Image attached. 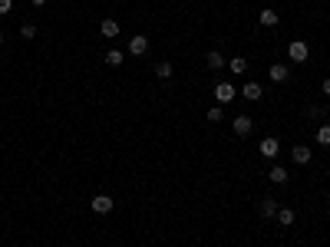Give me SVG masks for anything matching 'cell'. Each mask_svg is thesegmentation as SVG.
Returning <instances> with one entry per match:
<instances>
[{"instance_id": "cell-24", "label": "cell", "mask_w": 330, "mask_h": 247, "mask_svg": "<svg viewBox=\"0 0 330 247\" xmlns=\"http://www.w3.org/2000/svg\"><path fill=\"white\" fill-rule=\"evenodd\" d=\"M30 4H33V7H43V4H46V0H30Z\"/></svg>"}, {"instance_id": "cell-3", "label": "cell", "mask_w": 330, "mask_h": 247, "mask_svg": "<svg viewBox=\"0 0 330 247\" xmlns=\"http://www.w3.org/2000/svg\"><path fill=\"white\" fill-rule=\"evenodd\" d=\"M89 208H93L96 214H109V211H112V198L109 195H96L93 201H89Z\"/></svg>"}, {"instance_id": "cell-4", "label": "cell", "mask_w": 330, "mask_h": 247, "mask_svg": "<svg viewBox=\"0 0 330 247\" xmlns=\"http://www.w3.org/2000/svg\"><path fill=\"white\" fill-rule=\"evenodd\" d=\"M258 152H261L264 158H277V155H281V145H277V139H274V135H268V139L261 142V148H258Z\"/></svg>"}, {"instance_id": "cell-16", "label": "cell", "mask_w": 330, "mask_h": 247, "mask_svg": "<svg viewBox=\"0 0 330 247\" xmlns=\"http://www.w3.org/2000/svg\"><path fill=\"white\" fill-rule=\"evenodd\" d=\"M258 20H261L264 26H277V13L271 10V7H268V10H261V17H258Z\"/></svg>"}, {"instance_id": "cell-25", "label": "cell", "mask_w": 330, "mask_h": 247, "mask_svg": "<svg viewBox=\"0 0 330 247\" xmlns=\"http://www.w3.org/2000/svg\"><path fill=\"white\" fill-rule=\"evenodd\" d=\"M0 43H4V33H0Z\"/></svg>"}, {"instance_id": "cell-7", "label": "cell", "mask_w": 330, "mask_h": 247, "mask_svg": "<svg viewBox=\"0 0 330 247\" xmlns=\"http://www.w3.org/2000/svg\"><path fill=\"white\" fill-rule=\"evenodd\" d=\"M99 33H103V37H109V40H116L119 37V20H103Z\"/></svg>"}, {"instance_id": "cell-9", "label": "cell", "mask_w": 330, "mask_h": 247, "mask_svg": "<svg viewBox=\"0 0 330 247\" xmlns=\"http://www.w3.org/2000/svg\"><path fill=\"white\" fill-rule=\"evenodd\" d=\"M287 76H291V69H287L284 63H274V66H271V83H284Z\"/></svg>"}, {"instance_id": "cell-2", "label": "cell", "mask_w": 330, "mask_h": 247, "mask_svg": "<svg viewBox=\"0 0 330 247\" xmlns=\"http://www.w3.org/2000/svg\"><path fill=\"white\" fill-rule=\"evenodd\" d=\"M235 96H238V89L231 86V83H218V86H215V99H218V105L221 102H235Z\"/></svg>"}, {"instance_id": "cell-22", "label": "cell", "mask_w": 330, "mask_h": 247, "mask_svg": "<svg viewBox=\"0 0 330 247\" xmlns=\"http://www.w3.org/2000/svg\"><path fill=\"white\" fill-rule=\"evenodd\" d=\"M13 10V0H0V13H10Z\"/></svg>"}, {"instance_id": "cell-10", "label": "cell", "mask_w": 330, "mask_h": 247, "mask_svg": "<svg viewBox=\"0 0 330 247\" xmlns=\"http://www.w3.org/2000/svg\"><path fill=\"white\" fill-rule=\"evenodd\" d=\"M294 161H297V165H307V161H311V148L307 145H294Z\"/></svg>"}, {"instance_id": "cell-12", "label": "cell", "mask_w": 330, "mask_h": 247, "mask_svg": "<svg viewBox=\"0 0 330 247\" xmlns=\"http://www.w3.org/2000/svg\"><path fill=\"white\" fill-rule=\"evenodd\" d=\"M241 96L251 99V102H258V99H261V86H258V83H244V93Z\"/></svg>"}, {"instance_id": "cell-6", "label": "cell", "mask_w": 330, "mask_h": 247, "mask_svg": "<svg viewBox=\"0 0 330 247\" xmlns=\"http://www.w3.org/2000/svg\"><path fill=\"white\" fill-rule=\"evenodd\" d=\"M258 214H261V217H274L277 214V201H274V198H264V201L258 204Z\"/></svg>"}, {"instance_id": "cell-11", "label": "cell", "mask_w": 330, "mask_h": 247, "mask_svg": "<svg viewBox=\"0 0 330 247\" xmlns=\"http://www.w3.org/2000/svg\"><path fill=\"white\" fill-rule=\"evenodd\" d=\"M274 217H277V221H281V224H284V228H291V224H294V221H297V214H294V211H291V208H277V214H274Z\"/></svg>"}, {"instance_id": "cell-5", "label": "cell", "mask_w": 330, "mask_h": 247, "mask_svg": "<svg viewBox=\"0 0 330 247\" xmlns=\"http://www.w3.org/2000/svg\"><path fill=\"white\" fill-rule=\"evenodd\" d=\"M129 53H132V56H142V53H149V40H145L142 33H139V37H132V40H129Z\"/></svg>"}, {"instance_id": "cell-14", "label": "cell", "mask_w": 330, "mask_h": 247, "mask_svg": "<svg viewBox=\"0 0 330 247\" xmlns=\"http://www.w3.org/2000/svg\"><path fill=\"white\" fill-rule=\"evenodd\" d=\"M205 60H208V66H212V69H221V66H224V56L218 53V49H212V53H208Z\"/></svg>"}, {"instance_id": "cell-17", "label": "cell", "mask_w": 330, "mask_h": 247, "mask_svg": "<svg viewBox=\"0 0 330 247\" xmlns=\"http://www.w3.org/2000/svg\"><path fill=\"white\" fill-rule=\"evenodd\" d=\"M228 66H231V73H244V69H248V60H244V56H235Z\"/></svg>"}, {"instance_id": "cell-15", "label": "cell", "mask_w": 330, "mask_h": 247, "mask_svg": "<svg viewBox=\"0 0 330 247\" xmlns=\"http://www.w3.org/2000/svg\"><path fill=\"white\" fill-rule=\"evenodd\" d=\"M271 181H274V185H284V181H287V168L274 165V168H271Z\"/></svg>"}, {"instance_id": "cell-13", "label": "cell", "mask_w": 330, "mask_h": 247, "mask_svg": "<svg viewBox=\"0 0 330 247\" xmlns=\"http://www.w3.org/2000/svg\"><path fill=\"white\" fill-rule=\"evenodd\" d=\"M122 60H125V56L119 53V49H109V53H106V66H112V69L122 66Z\"/></svg>"}, {"instance_id": "cell-20", "label": "cell", "mask_w": 330, "mask_h": 247, "mask_svg": "<svg viewBox=\"0 0 330 247\" xmlns=\"http://www.w3.org/2000/svg\"><path fill=\"white\" fill-rule=\"evenodd\" d=\"M317 142L320 145H330V125H320V129H317Z\"/></svg>"}, {"instance_id": "cell-21", "label": "cell", "mask_w": 330, "mask_h": 247, "mask_svg": "<svg viewBox=\"0 0 330 247\" xmlns=\"http://www.w3.org/2000/svg\"><path fill=\"white\" fill-rule=\"evenodd\" d=\"M208 119H212V122H221V105H215V109H208Z\"/></svg>"}, {"instance_id": "cell-18", "label": "cell", "mask_w": 330, "mask_h": 247, "mask_svg": "<svg viewBox=\"0 0 330 247\" xmlns=\"http://www.w3.org/2000/svg\"><path fill=\"white\" fill-rule=\"evenodd\" d=\"M156 76H159V79H172V63H159Z\"/></svg>"}, {"instance_id": "cell-8", "label": "cell", "mask_w": 330, "mask_h": 247, "mask_svg": "<svg viewBox=\"0 0 330 247\" xmlns=\"http://www.w3.org/2000/svg\"><path fill=\"white\" fill-rule=\"evenodd\" d=\"M251 129H255V122H251L248 116H238L235 119V135H248Z\"/></svg>"}, {"instance_id": "cell-23", "label": "cell", "mask_w": 330, "mask_h": 247, "mask_svg": "<svg viewBox=\"0 0 330 247\" xmlns=\"http://www.w3.org/2000/svg\"><path fill=\"white\" fill-rule=\"evenodd\" d=\"M324 96H330V79H324Z\"/></svg>"}, {"instance_id": "cell-1", "label": "cell", "mask_w": 330, "mask_h": 247, "mask_svg": "<svg viewBox=\"0 0 330 247\" xmlns=\"http://www.w3.org/2000/svg\"><path fill=\"white\" fill-rule=\"evenodd\" d=\"M287 56H291V60H294V63H304V60H307V56H311V46H307V43H304V40H294V43H291V46H287Z\"/></svg>"}, {"instance_id": "cell-19", "label": "cell", "mask_w": 330, "mask_h": 247, "mask_svg": "<svg viewBox=\"0 0 330 247\" xmlns=\"http://www.w3.org/2000/svg\"><path fill=\"white\" fill-rule=\"evenodd\" d=\"M20 37H23V40H33V37H37V23H23V26H20Z\"/></svg>"}]
</instances>
